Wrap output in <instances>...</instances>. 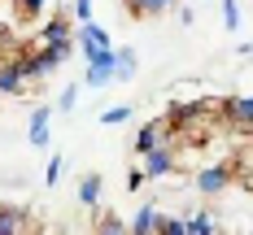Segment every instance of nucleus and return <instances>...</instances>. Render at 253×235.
Wrapping results in <instances>:
<instances>
[{
	"instance_id": "obj_1",
	"label": "nucleus",
	"mask_w": 253,
	"mask_h": 235,
	"mask_svg": "<svg viewBox=\"0 0 253 235\" xmlns=\"http://www.w3.org/2000/svg\"><path fill=\"white\" fill-rule=\"evenodd\" d=\"M157 144H175V122H170V113H166V118H149L144 127L135 131V139H131V148H135V157L153 153Z\"/></svg>"
},
{
	"instance_id": "obj_2",
	"label": "nucleus",
	"mask_w": 253,
	"mask_h": 235,
	"mask_svg": "<svg viewBox=\"0 0 253 235\" xmlns=\"http://www.w3.org/2000/svg\"><path fill=\"white\" fill-rule=\"evenodd\" d=\"M218 118L236 135H253V96H223L218 101Z\"/></svg>"
},
{
	"instance_id": "obj_3",
	"label": "nucleus",
	"mask_w": 253,
	"mask_h": 235,
	"mask_svg": "<svg viewBox=\"0 0 253 235\" xmlns=\"http://www.w3.org/2000/svg\"><path fill=\"white\" fill-rule=\"evenodd\" d=\"M197 192L201 196H223L231 183H236V170H231V161H210V166H201L197 170Z\"/></svg>"
},
{
	"instance_id": "obj_4",
	"label": "nucleus",
	"mask_w": 253,
	"mask_h": 235,
	"mask_svg": "<svg viewBox=\"0 0 253 235\" xmlns=\"http://www.w3.org/2000/svg\"><path fill=\"white\" fill-rule=\"evenodd\" d=\"M114 66H118V52H114V48H96L92 57H87L83 87H96V92H105V87L114 83Z\"/></svg>"
},
{
	"instance_id": "obj_5",
	"label": "nucleus",
	"mask_w": 253,
	"mask_h": 235,
	"mask_svg": "<svg viewBox=\"0 0 253 235\" xmlns=\"http://www.w3.org/2000/svg\"><path fill=\"white\" fill-rule=\"evenodd\" d=\"M75 48L83 52V61H87L96 48H114V39H109V31H105L101 22H79L75 26Z\"/></svg>"
},
{
	"instance_id": "obj_6",
	"label": "nucleus",
	"mask_w": 253,
	"mask_h": 235,
	"mask_svg": "<svg viewBox=\"0 0 253 235\" xmlns=\"http://www.w3.org/2000/svg\"><path fill=\"white\" fill-rule=\"evenodd\" d=\"M140 166H144L149 179H170L175 174V144H157L153 153L140 157Z\"/></svg>"
},
{
	"instance_id": "obj_7",
	"label": "nucleus",
	"mask_w": 253,
	"mask_h": 235,
	"mask_svg": "<svg viewBox=\"0 0 253 235\" xmlns=\"http://www.w3.org/2000/svg\"><path fill=\"white\" fill-rule=\"evenodd\" d=\"M26 139H31V148H48L52 144V104H35V113L26 122Z\"/></svg>"
},
{
	"instance_id": "obj_8",
	"label": "nucleus",
	"mask_w": 253,
	"mask_h": 235,
	"mask_svg": "<svg viewBox=\"0 0 253 235\" xmlns=\"http://www.w3.org/2000/svg\"><path fill=\"white\" fill-rule=\"evenodd\" d=\"M26 74H22V61L18 57H4L0 61V96H26Z\"/></svg>"
},
{
	"instance_id": "obj_9",
	"label": "nucleus",
	"mask_w": 253,
	"mask_h": 235,
	"mask_svg": "<svg viewBox=\"0 0 253 235\" xmlns=\"http://www.w3.org/2000/svg\"><path fill=\"white\" fill-rule=\"evenodd\" d=\"M35 227L40 222L22 205H0V235H22V231H35Z\"/></svg>"
},
{
	"instance_id": "obj_10",
	"label": "nucleus",
	"mask_w": 253,
	"mask_h": 235,
	"mask_svg": "<svg viewBox=\"0 0 253 235\" xmlns=\"http://www.w3.org/2000/svg\"><path fill=\"white\" fill-rule=\"evenodd\" d=\"M75 196H79V205H83V209H101V196H105V174H101V170H87V174L79 179Z\"/></svg>"
},
{
	"instance_id": "obj_11",
	"label": "nucleus",
	"mask_w": 253,
	"mask_h": 235,
	"mask_svg": "<svg viewBox=\"0 0 253 235\" xmlns=\"http://www.w3.org/2000/svg\"><path fill=\"white\" fill-rule=\"evenodd\" d=\"M75 26L79 22H70V13H57V18H48L40 26V39L44 44H75Z\"/></svg>"
},
{
	"instance_id": "obj_12",
	"label": "nucleus",
	"mask_w": 253,
	"mask_h": 235,
	"mask_svg": "<svg viewBox=\"0 0 253 235\" xmlns=\"http://www.w3.org/2000/svg\"><path fill=\"white\" fill-rule=\"evenodd\" d=\"M157 227H162V209L153 205V201H149V205H140V209H135V218L126 222V231H135V235H153Z\"/></svg>"
},
{
	"instance_id": "obj_13",
	"label": "nucleus",
	"mask_w": 253,
	"mask_h": 235,
	"mask_svg": "<svg viewBox=\"0 0 253 235\" xmlns=\"http://www.w3.org/2000/svg\"><path fill=\"white\" fill-rule=\"evenodd\" d=\"M118 52V66H114V83H131L140 74V52L135 48H114Z\"/></svg>"
},
{
	"instance_id": "obj_14",
	"label": "nucleus",
	"mask_w": 253,
	"mask_h": 235,
	"mask_svg": "<svg viewBox=\"0 0 253 235\" xmlns=\"http://www.w3.org/2000/svg\"><path fill=\"white\" fill-rule=\"evenodd\" d=\"M179 0H126V13H135V18H157V13H166V9H175Z\"/></svg>"
},
{
	"instance_id": "obj_15",
	"label": "nucleus",
	"mask_w": 253,
	"mask_h": 235,
	"mask_svg": "<svg viewBox=\"0 0 253 235\" xmlns=\"http://www.w3.org/2000/svg\"><path fill=\"white\" fill-rule=\"evenodd\" d=\"M231 170H236V179L245 183V192H253V144H245V148L236 153V161H231Z\"/></svg>"
},
{
	"instance_id": "obj_16",
	"label": "nucleus",
	"mask_w": 253,
	"mask_h": 235,
	"mask_svg": "<svg viewBox=\"0 0 253 235\" xmlns=\"http://www.w3.org/2000/svg\"><path fill=\"white\" fill-rule=\"evenodd\" d=\"M218 231V218L210 213V209H197L192 218H188V235H214Z\"/></svg>"
},
{
	"instance_id": "obj_17",
	"label": "nucleus",
	"mask_w": 253,
	"mask_h": 235,
	"mask_svg": "<svg viewBox=\"0 0 253 235\" xmlns=\"http://www.w3.org/2000/svg\"><path fill=\"white\" fill-rule=\"evenodd\" d=\"M52 109H57V113H75V109H79V83H66Z\"/></svg>"
},
{
	"instance_id": "obj_18",
	"label": "nucleus",
	"mask_w": 253,
	"mask_h": 235,
	"mask_svg": "<svg viewBox=\"0 0 253 235\" xmlns=\"http://www.w3.org/2000/svg\"><path fill=\"white\" fill-rule=\"evenodd\" d=\"M131 122V104H114V109H101V127H123Z\"/></svg>"
},
{
	"instance_id": "obj_19",
	"label": "nucleus",
	"mask_w": 253,
	"mask_h": 235,
	"mask_svg": "<svg viewBox=\"0 0 253 235\" xmlns=\"http://www.w3.org/2000/svg\"><path fill=\"white\" fill-rule=\"evenodd\" d=\"M218 9H223V26L240 31V0H218Z\"/></svg>"
},
{
	"instance_id": "obj_20",
	"label": "nucleus",
	"mask_w": 253,
	"mask_h": 235,
	"mask_svg": "<svg viewBox=\"0 0 253 235\" xmlns=\"http://www.w3.org/2000/svg\"><path fill=\"white\" fill-rule=\"evenodd\" d=\"M61 170H66V157L52 153V157H48V170H44V183H48V187H57V183H61Z\"/></svg>"
},
{
	"instance_id": "obj_21",
	"label": "nucleus",
	"mask_w": 253,
	"mask_h": 235,
	"mask_svg": "<svg viewBox=\"0 0 253 235\" xmlns=\"http://www.w3.org/2000/svg\"><path fill=\"white\" fill-rule=\"evenodd\" d=\"M96 231H114V235H118V231H126V222L114 213V209H105L101 218H96Z\"/></svg>"
},
{
	"instance_id": "obj_22",
	"label": "nucleus",
	"mask_w": 253,
	"mask_h": 235,
	"mask_svg": "<svg viewBox=\"0 0 253 235\" xmlns=\"http://www.w3.org/2000/svg\"><path fill=\"white\" fill-rule=\"evenodd\" d=\"M44 9H48V0H18V13L22 18H44Z\"/></svg>"
},
{
	"instance_id": "obj_23",
	"label": "nucleus",
	"mask_w": 253,
	"mask_h": 235,
	"mask_svg": "<svg viewBox=\"0 0 253 235\" xmlns=\"http://www.w3.org/2000/svg\"><path fill=\"white\" fill-rule=\"evenodd\" d=\"M162 235H188V218H162Z\"/></svg>"
},
{
	"instance_id": "obj_24",
	"label": "nucleus",
	"mask_w": 253,
	"mask_h": 235,
	"mask_svg": "<svg viewBox=\"0 0 253 235\" xmlns=\"http://www.w3.org/2000/svg\"><path fill=\"white\" fill-rule=\"evenodd\" d=\"M144 183H149V174H144V166H131V170H126V192H140Z\"/></svg>"
},
{
	"instance_id": "obj_25",
	"label": "nucleus",
	"mask_w": 253,
	"mask_h": 235,
	"mask_svg": "<svg viewBox=\"0 0 253 235\" xmlns=\"http://www.w3.org/2000/svg\"><path fill=\"white\" fill-rule=\"evenodd\" d=\"M75 22H92V0H75Z\"/></svg>"
},
{
	"instance_id": "obj_26",
	"label": "nucleus",
	"mask_w": 253,
	"mask_h": 235,
	"mask_svg": "<svg viewBox=\"0 0 253 235\" xmlns=\"http://www.w3.org/2000/svg\"><path fill=\"white\" fill-rule=\"evenodd\" d=\"M179 22L192 26V22H197V9H188V4H183V9H179Z\"/></svg>"
},
{
	"instance_id": "obj_27",
	"label": "nucleus",
	"mask_w": 253,
	"mask_h": 235,
	"mask_svg": "<svg viewBox=\"0 0 253 235\" xmlns=\"http://www.w3.org/2000/svg\"><path fill=\"white\" fill-rule=\"evenodd\" d=\"M236 57H240V61H245V57H253V44H249V39H240V44H236Z\"/></svg>"
},
{
	"instance_id": "obj_28",
	"label": "nucleus",
	"mask_w": 253,
	"mask_h": 235,
	"mask_svg": "<svg viewBox=\"0 0 253 235\" xmlns=\"http://www.w3.org/2000/svg\"><path fill=\"white\" fill-rule=\"evenodd\" d=\"M201 4H214V0H201Z\"/></svg>"
}]
</instances>
